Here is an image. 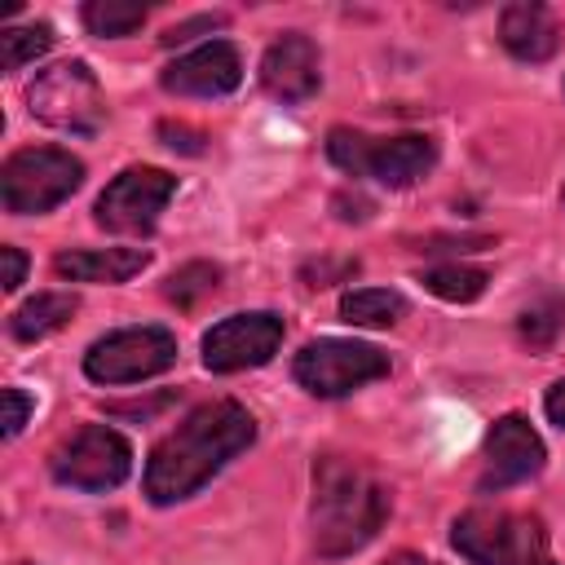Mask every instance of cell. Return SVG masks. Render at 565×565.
<instances>
[{
	"mask_svg": "<svg viewBox=\"0 0 565 565\" xmlns=\"http://www.w3.org/2000/svg\"><path fill=\"white\" fill-rule=\"evenodd\" d=\"M252 441H256V419H252L247 406H238L230 397L194 406L150 450V459H146V499L159 503V508L190 499L203 481H212Z\"/></svg>",
	"mask_w": 565,
	"mask_h": 565,
	"instance_id": "1",
	"label": "cell"
},
{
	"mask_svg": "<svg viewBox=\"0 0 565 565\" xmlns=\"http://www.w3.org/2000/svg\"><path fill=\"white\" fill-rule=\"evenodd\" d=\"M313 547L318 556H349L366 547L388 516V486L349 455L313 463Z\"/></svg>",
	"mask_w": 565,
	"mask_h": 565,
	"instance_id": "2",
	"label": "cell"
},
{
	"mask_svg": "<svg viewBox=\"0 0 565 565\" xmlns=\"http://www.w3.org/2000/svg\"><path fill=\"white\" fill-rule=\"evenodd\" d=\"M327 159L349 177H371L388 190H406L437 163V146L419 132L371 137L358 128H331L327 132Z\"/></svg>",
	"mask_w": 565,
	"mask_h": 565,
	"instance_id": "3",
	"label": "cell"
},
{
	"mask_svg": "<svg viewBox=\"0 0 565 565\" xmlns=\"http://www.w3.org/2000/svg\"><path fill=\"white\" fill-rule=\"evenodd\" d=\"M450 543L472 565H556L543 521L525 516V512L472 508V512L455 516Z\"/></svg>",
	"mask_w": 565,
	"mask_h": 565,
	"instance_id": "4",
	"label": "cell"
},
{
	"mask_svg": "<svg viewBox=\"0 0 565 565\" xmlns=\"http://www.w3.org/2000/svg\"><path fill=\"white\" fill-rule=\"evenodd\" d=\"M79 185H84V163L57 146L13 150L0 168V199H4V212H13V216L53 212Z\"/></svg>",
	"mask_w": 565,
	"mask_h": 565,
	"instance_id": "5",
	"label": "cell"
},
{
	"mask_svg": "<svg viewBox=\"0 0 565 565\" xmlns=\"http://www.w3.org/2000/svg\"><path fill=\"white\" fill-rule=\"evenodd\" d=\"M26 106L40 124H49L57 132H75V137H93L106 119L102 84L93 79V71L84 62H57V66L40 71L35 84L26 88Z\"/></svg>",
	"mask_w": 565,
	"mask_h": 565,
	"instance_id": "6",
	"label": "cell"
},
{
	"mask_svg": "<svg viewBox=\"0 0 565 565\" xmlns=\"http://www.w3.org/2000/svg\"><path fill=\"white\" fill-rule=\"evenodd\" d=\"M291 375L313 397H344L380 375H388V353L362 340H313L296 353Z\"/></svg>",
	"mask_w": 565,
	"mask_h": 565,
	"instance_id": "7",
	"label": "cell"
},
{
	"mask_svg": "<svg viewBox=\"0 0 565 565\" xmlns=\"http://www.w3.org/2000/svg\"><path fill=\"white\" fill-rule=\"evenodd\" d=\"M177 362V335L168 327H124L88 344L84 375L97 384H137Z\"/></svg>",
	"mask_w": 565,
	"mask_h": 565,
	"instance_id": "8",
	"label": "cell"
},
{
	"mask_svg": "<svg viewBox=\"0 0 565 565\" xmlns=\"http://www.w3.org/2000/svg\"><path fill=\"white\" fill-rule=\"evenodd\" d=\"M49 468H53V477H57L62 486H71V490H88V494L115 490V486L132 472V446H128L115 428L88 424V428H79L75 437H66V441L53 450Z\"/></svg>",
	"mask_w": 565,
	"mask_h": 565,
	"instance_id": "9",
	"label": "cell"
},
{
	"mask_svg": "<svg viewBox=\"0 0 565 565\" xmlns=\"http://www.w3.org/2000/svg\"><path fill=\"white\" fill-rule=\"evenodd\" d=\"M177 194V177L163 168H124L93 207V221L110 234H150L159 225V212Z\"/></svg>",
	"mask_w": 565,
	"mask_h": 565,
	"instance_id": "10",
	"label": "cell"
},
{
	"mask_svg": "<svg viewBox=\"0 0 565 565\" xmlns=\"http://www.w3.org/2000/svg\"><path fill=\"white\" fill-rule=\"evenodd\" d=\"M282 344V318L278 313H230L203 335V366L216 375L265 366Z\"/></svg>",
	"mask_w": 565,
	"mask_h": 565,
	"instance_id": "11",
	"label": "cell"
},
{
	"mask_svg": "<svg viewBox=\"0 0 565 565\" xmlns=\"http://www.w3.org/2000/svg\"><path fill=\"white\" fill-rule=\"evenodd\" d=\"M543 472V441L530 428V419L521 415H503L494 419V428L486 433V455H481V490H508L521 486L530 477Z\"/></svg>",
	"mask_w": 565,
	"mask_h": 565,
	"instance_id": "12",
	"label": "cell"
},
{
	"mask_svg": "<svg viewBox=\"0 0 565 565\" xmlns=\"http://www.w3.org/2000/svg\"><path fill=\"white\" fill-rule=\"evenodd\" d=\"M238 79H243V62L230 40H207L185 57L168 62L159 75V84L177 97H221V93H234Z\"/></svg>",
	"mask_w": 565,
	"mask_h": 565,
	"instance_id": "13",
	"label": "cell"
},
{
	"mask_svg": "<svg viewBox=\"0 0 565 565\" xmlns=\"http://www.w3.org/2000/svg\"><path fill=\"white\" fill-rule=\"evenodd\" d=\"M260 84L265 93H274L278 102H309L322 84V57H318V44L300 31H287L282 40H274L260 57Z\"/></svg>",
	"mask_w": 565,
	"mask_h": 565,
	"instance_id": "14",
	"label": "cell"
},
{
	"mask_svg": "<svg viewBox=\"0 0 565 565\" xmlns=\"http://www.w3.org/2000/svg\"><path fill=\"white\" fill-rule=\"evenodd\" d=\"M499 40L512 57L521 62H547L561 44V22L547 4H534V0H521V4H508L503 18H499Z\"/></svg>",
	"mask_w": 565,
	"mask_h": 565,
	"instance_id": "15",
	"label": "cell"
},
{
	"mask_svg": "<svg viewBox=\"0 0 565 565\" xmlns=\"http://www.w3.org/2000/svg\"><path fill=\"white\" fill-rule=\"evenodd\" d=\"M150 265V252L141 247H88V252H57L53 274L71 282H128Z\"/></svg>",
	"mask_w": 565,
	"mask_h": 565,
	"instance_id": "16",
	"label": "cell"
},
{
	"mask_svg": "<svg viewBox=\"0 0 565 565\" xmlns=\"http://www.w3.org/2000/svg\"><path fill=\"white\" fill-rule=\"evenodd\" d=\"M71 313H75V296H71V291H40V296L26 300L22 309H13L9 331L31 344V340H44V335H53L57 327H66Z\"/></svg>",
	"mask_w": 565,
	"mask_h": 565,
	"instance_id": "17",
	"label": "cell"
},
{
	"mask_svg": "<svg viewBox=\"0 0 565 565\" xmlns=\"http://www.w3.org/2000/svg\"><path fill=\"white\" fill-rule=\"evenodd\" d=\"M406 313V300L388 287H358L340 300V318L353 327H393Z\"/></svg>",
	"mask_w": 565,
	"mask_h": 565,
	"instance_id": "18",
	"label": "cell"
},
{
	"mask_svg": "<svg viewBox=\"0 0 565 565\" xmlns=\"http://www.w3.org/2000/svg\"><path fill=\"white\" fill-rule=\"evenodd\" d=\"M561 331H565V296L547 287L521 309V340L530 349H547V344H556Z\"/></svg>",
	"mask_w": 565,
	"mask_h": 565,
	"instance_id": "19",
	"label": "cell"
},
{
	"mask_svg": "<svg viewBox=\"0 0 565 565\" xmlns=\"http://www.w3.org/2000/svg\"><path fill=\"white\" fill-rule=\"evenodd\" d=\"M486 269H477V265H459V260H450V265H433L428 274H424V287L433 291V296H441V300H455V305H468V300H477L481 291H486Z\"/></svg>",
	"mask_w": 565,
	"mask_h": 565,
	"instance_id": "20",
	"label": "cell"
},
{
	"mask_svg": "<svg viewBox=\"0 0 565 565\" xmlns=\"http://www.w3.org/2000/svg\"><path fill=\"white\" fill-rule=\"evenodd\" d=\"M49 49H53V26H49V22L4 26V31H0V66H4V71H22L26 62L44 57Z\"/></svg>",
	"mask_w": 565,
	"mask_h": 565,
	"instance_id": "21",
	"label": "cell"
},
{
	"mask_svg": "<svg viewBox=\"0 0 565 565\" xmlns=\"http://www.w3.org/2000/svg\"><path fill=\"white\" fill-rule=\"evenodd\" d=\"M141 22H146L141 4H124V0H93V4H84V26L93 35H106V40L132 35Z\"/></svg>",
	"mask_w": 565,
	"mask_h": 565,
	"instance_id": "22",
	"label": "cell"
},
{
	"mask_svg": "<svg viewBox=\"0 0 565 565\" xmlns=\"http://www.w3.org/2000/svg\"><path fill=\"white\" fill-rule=\"evenodd\" d=\"M221 287V269L207 265V260H194V265H181L168 282H163V296L177 305V309H194L203 296H212Z\"/></svg>",
	"mask_w": 565,
	"mask_h": 565,
	"instance_id": "23",
	"label": "cell"
},
{
	"mask_svg": "<svg viewBox=\"0 0 565 565\" xmlns=\"http://www.w3.org/2000/svg\"><path fill=\"white\" fill-rule=\"evenodd\" d=\"M0 402H4V437H18L22 433V424L31 419V411H35V397L31 393H22V388H4L0 393Z\"/></svg>",
	"mask_w": 565,
	"mask_h": 565,
	"instance_id": "24",
	"label": "cell"
},
{
	"mask_svg": "<svg viewBox=\"0 0 565 565\" xmlns=\"http://www.w3.org/2000/svg\"><path fill=\"white\" fill-rule=\"evenodd\" d=\"M216 26H225V18H221V13H203V18H190V22H177V26H168L159 40L172 49V44H185V40H194L199 31H216Z\"/></svg>",
	"mask_w": 565,
	"mask_h": 565,
	"instance_id": "25",
	"label": "cell"
},
{
	"mask_svg": "<svg viewBox=\"0 0 565 565\" xmlns=\"http://www.w3.org/2000/svg\"><path fill=\"white\" fill-rule=\"evenodd\" d=\"M159 137H163V146H172V150H185V154H199L203 146V132H194V128H177V124H159Z\"/></svg>",
	"mask_w": 565,
	"mask_h": 565,
	"instance_id": "26",
	"label": "cell"
},
{
	"mask_svg": "<svg viewBox=\"0 0 565 565\" xmlns=\"http://www.w3.org/2000/svg\"><path fill=\"white\" fill-rule=\"evenodd\" d=\"M0 260H4V291H18L22 287V274H26V256L18 247H0Z\"/></svg>",
	"mask_w": 565,
	"mask_h": 565,
	"instance_id": "27",
	"label": "cell"
},
{
	"mask_svg": "<svg viewBox=\"0 0 565 565\" xmlns=\"http://www.w3.org/2000/svg\"><path fill=\"white\" fill-rule=\"evenodd\" d=\"M543 406H547V419H552V424H561V428H565V380H561V384H552V388H547V397H543Z\"/></svg>",
	"mask_w": 565,
	"mask_h": 565,
	"instance_id": "28",
	"label": "cell"
},
{
	"mask_svg": "<svg viewBox=\"0 0 565 565\" xmlns=\"http://www.w3.org/2000/svg\"><path fill=\"white\" fill-rule=\"evenodd\" d=\"M384 565H437V561H428V556H415V552H397V556H388Z\"/></svg>",
	"mask_w": 565,
	"mask_h": 565,
	"instance_id": "29",
	"label": "cell"
}]
</instances>
